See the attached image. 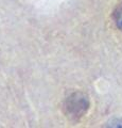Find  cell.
Wrapping results in <instances>:
<instances>
[{
	"mask_svg": "<svg viewBox=\"0 0 122 128\" xmlns=\"http://www.w3.org/2000/svg\"><path fill=\"white\" fill-rule=\"evenodd\" d=\"M89 107L88 97L83 93H73L67 98L65 102L66 112L69 114V116L73 118L82 116Z\"/></svg>",
	"mask_w": 122,
	"mask_h": 128,
	"instance_id": "1",
	"label": "cell"
},
{
	"mask_svg": "<svg viewBox=\"0 0 122 128\" xmlns=\"http://www.w3.org/2000/svg\"><path fill=\"white\" fill-rule=\"evenodd\" d=\"M114 20H115L118 29L122 31V1L117 6L115 11H114Z\"/></svg>",
	"mask_w": 122,
	"mask_h": 128,
	"instance_id": "2",
	"label": "cell"
}]
</instances>
